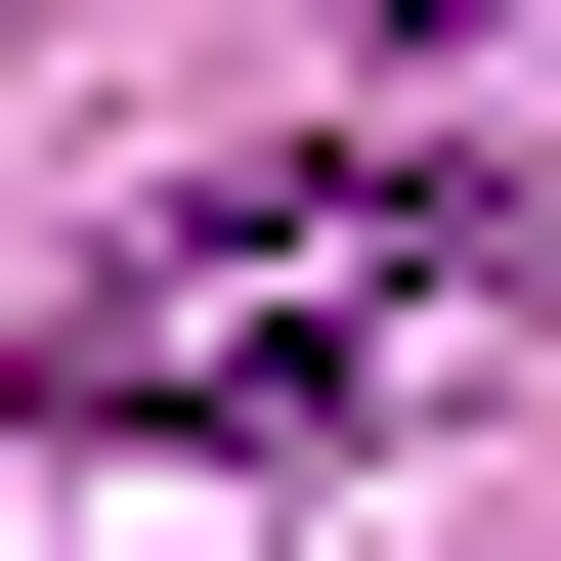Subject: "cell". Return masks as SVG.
I'll return each mask as SVG.
<instances>
[{
    "instance_id": "6da1fadb",
    "label": "cell",
    "mask_w": 561,
    "mask_h": 561,
    "mask_svg": "<svg viewBox=\"0 0 561 561\" xmlns=\"http://www.w3.org/2000/svg\"><path fill=\"white\" fill-rule=\"evenodd\" d=\"M476 260L432 173H302V216H130V260L44 302V432H302V389H389V302Z\"/></svg>"
}]
</instances>
